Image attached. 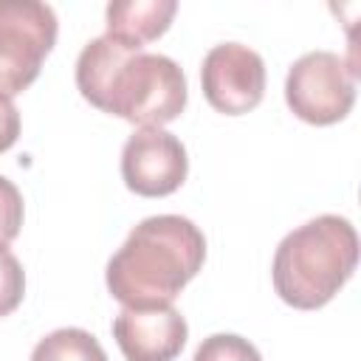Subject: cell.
Returning <instances> with one entry per match:
<instances>
[{
  "label": "cell",
  "mask_w": 361,
  "mask_h": 361,
  "mask_svg": "<svg viewBox=\"0 0 361 361\" xmlns=\"http://www.w3.org/2000/svg\"><path fill=\"white\" fill-rule=\"evenodd\" d=\"M206 237L180 214H152L141 220L121 248L107 259L104 282L124 307L172 305L189 279L203 268Z\"/></svg>",
  "instance_id": "obj_2"
},
{
  "label": "cell",
  "mask_w": 361,
  "mask_h": 361,
  "mask_svg": "<svg viewBox=\"0 0 361 361\" xmlns=\"http://www.w3.org/2000/svg\"><path fill=\"white\" fill-rule=\"evenodd\" d=\"M20 135V113L11 99H0V152L14 147Z\"/></svg>",
  "instance_id": "obj_14"
},
{
  "label": "cell",
  "mask_w": 361,
  "mask_h": 361,
  "mask_svg": "<svg viewBox=\"0 0 361 361\" xmlns=\"http://www.w3.org/2000/svg\"><path fill=\"white\" fill-rule=\"evenodd\" d=\"M56 14L39 0H0V99L23 93L56 42Z\"/></svg>",
  "instance_id": "obj_4"
},
{
  "label": "cell",
  "mask_w": 361,
  "mask_h": 361,
  "mask_svg": "<svg viewBox=\"0 0 361 361\" xmlns=\"http://www.w3.org/2000/svg\"><path fill=\"white\" fill-rule=\"evenodd\" d=\"M175 11V0H113L104 8V34L133 51H141L169 28Z\"/></svg>",
  "instance_id": "obj_9"
},
{
  "label": "cell",
  "mask_w": 361,
  "mask_h": 361,
  "mask_svg": "<svg viewBox=\"0 0 361 361\" xmlns=\"http://www.w3.org/2000/svg\"><path fill=\"white\" fill-rule=\"evenodd\" d=\"M192 361H262V355L237 333H214L197 344Z\"/></svg>",
  "instance_id": "obj_11"
},
{
  "label": "cell",
  "mask_w": 361,
  "mask_h": 361,
  "mask_svg": "<svg viewBox=\"0 0 361 361\" xmlns=\"http://www.w3.org/2000/svg\"><path fill=\"white\" fill-rule=\"evenodd\" d=\"M186 172V147L164 127H141L121 147V178L141 197L172 195L183 186Z\"/></svg>",
  "instance_id": "obj_7"
},
{
  "label": "cell",
  "mask_w": 361,
  "mask_h": 361,
  "mask_svg": "<svg viewBox=\"0 0 361 361\" xmlns=\"http://www.w3.org/2000/svg\"><path fill=\"white\" fill-rule=\"evenodd\" d=\"M186 336V319L172 305L121 307L113 319V338L127 361H175Z\"/></svg>",
  "instance_id": "obj_8"
},
{
  "label": "cell",
  "mask_w": 361,
  "mask_h": 361,
  "mask_svg": "<svg viewBox=\"0 0 361 361\" xmlns=\"http://www.w3.org/2000/svg\"><path fill=\"white\" fill-rule=\"evenodd\" d=\"M23 214H25V206H23L20 189L6 175H0V245H8L20 234Z\"/></svg>",
  "instance_id": "obj_13"
},
{
  "label": "cell",
  "mask_w": 361,
  "mask_h": 361,
  "mask_svg": "<svg viewBox=\"0 0 361 361\" xmlns=\"http://www.w3.org/2000/svg\"><path fill=\"white\" fill-rule=\"evenodd\" d=\"M76 87L93 107L138 127L175 121L189 99L180 65L164 54L133 51L102 34L76 59Z\"/></svg>",
  "instance_id": "obj_1"
},
{
  "label": "cell",
  "mask_w": 361,
  "mask_h": 361,
  "mask_svg": "<svg viewBox=\"0 0 361 361\" xmlns=\"http://www.w3.org/2000/svg\"><path fill=\"white\" fill-rule=\"evenodd\" d=\"M200 87L217 113L243 116L265 96V62L243 42H220L203 56Z\"/></svg>",
  "instance_id": "obj_6"
},
{
  "label": "cell",
  "mask_w": 361,
  "mask_h": 361,
  "mask_svg": "<svg viewBox=\"0 0 361 361\" xmlns=\"http://www.w3.org/2000/svg\"><path fill=\"white\" fill-rule=\"evenodd\" d=\"M358 265L355 226L341 214H319L282 237L271 279L279 299L296 310L327 305Z\"/></svg>",
  "instance_id": "obj_3"
},
{
  "label": "cell",
  "mask_w": 361,
  "mask_h": 361,
  "mask_svg": "<svg viewBox=\"0 0 361 361\" xmlns=\"http://www.w3.org/2000/svg\"><path fill=\"white\" fill-rule=\"evenodd\" d=\"M23 296H25V271L20 259L6 245H0V316L17 310Z\"/></svg>",
  "instance_id": "obj_12"
},
{
  "label": "cell",
  "mask_w": 361,
  "mask_h": 361,
  "mask_svg": "<svg viewBox=\"0 0 361 361\" xmlns=\"http://www.w3.org/2000/svg\"><path fill=\"white\" fill-rule=\"evenodd\" d=\"M355 76L338 54L307 51L288 68L285 102L290 113L307 124H336L355 104Z\"/></svg>",
  "instance_id": "obj_5"
},
{
  "label": "cell",
  "mask_w": 361,
  "mask_h": 361,
  "mask_svg": "<svg viewBox=\"0 0 361 361\" xmlns=\"http://www.w3.org/2000/svg\"><path fill=\"white\" fill-rule=\"evenodd\" d=\"M31 361H107L99 338L82 327H59L37 341Z\"/></svg>",
  "instance_id": "obj_10"
}]
</instances>
